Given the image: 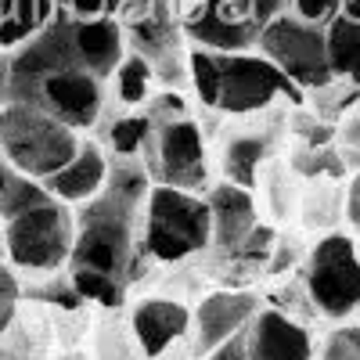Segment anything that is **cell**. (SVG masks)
<instances>
[{
	"label": "cell",
	"mask_w": 360,
	"mask_h": 360,
	"mask_svg": "<svg viewBox=\"0 0 360 360\" xmlns=\"http://www.w3.org/2000/svg\"><path fill=\"white\" fill-rule=\"evenodd\" d=\"M328 58L339 79L360 83V0H342L335 18L324 25Z\"/></svg>",
	"instance_id": "16"
},
{
	"label": "cell",
	"mask_w": 360,
	"mask_h": 360,
	"mask_svg": "<svg viewBox=\"0 0 360 360\" xmlns=\"http://www.w3.org/2000/svg\"><path fill=\"white\" fill-rule=\"evenodd\" d=\"M54 15V0H0V51L29 40Z\"/></svg>",
	"instance_id": "17"
},
{
	"label": "cell",
	"mask_w": 360,
	"mask_h": 360,
	"mask_svg": "<svg viewBox=\"0 0 360 360\" xmlns=\"http://www.w3.org/2000/svg\"><path fill=\"white\" fill-rule=\"evenodd\" d=\"M259 307L263 299L249 288H213L209 295H202L198 307L191 310V332H188L191 353L205 360L217 346L242 335Z\"/></svg>",
	"instance_id": "11"
},
{
	"label": "cell",
	"mask_w": 360,
	"mask_h": 360,
	"mask_svg": "<svg viewBox=\"0 0 360 360\" xmlns=\"http://www.w3.org/2000/svg\"><path fill=\"white\" fill-rule=\"evenodd\" d=\"M108 169H112V155H108V148L94 137H83L79 148H76V155L44 180V188L58 198V202H65V205H83L90 198H98L101 188L108 184Z\"/></svg>",
	"instance_id": "15"
},
{
	"label": "cell",
	"mask_w": 360,
	"mask_h": 360,
	"mask_svg": "<svg viewBox=\"0 0 360 360\" xmlns=\"http://www.w3.org/2000/svg\"><path fill=\"white\" fill-rule=\"evenodd\" d=\"M144 112H148V137L137 159L148 180L205 195L213 184V155H209L202 123L184 101V90H155Z\"/></svg>",
	"instance_id": "4"
},
{
	"label": "cell",
	"mask_w": 360,
	"mask_h": 360,
	"mask_svg": "<svg viewBox=\"0 0 360 360\" xmlns=\"http://www.w3.org/2000/svg\"><path fill=\"white\" fill-rule=\"evenodd\" d=\"M0 162H4V159H0Z\"/></svg>",
	"instance_id": "28"
},
{
	"label": "cell",
	"mask_w": 360,
	"mask_h": 360,
	"mask_svg": "<svg viewBox=\"0 0 360 360\" xmlns=\"http://www.w3.org/2000/svg\"><path fill=\"white\" fill-rule=\"evenodd\" d=\"M79 134L40 108L0 105V159L18 173L47 180L58 173L79 148Z\"/></svg>",
	"instance_id": "8"
},
{
	"label": "cell",
	"mask_w": 360,
	"mask_h": 360,
	"mask_svg": "<svg viewBox=\"0 0 360 360\" xmlns=\"http://www.w3.org/2000/svg\"><path fill=\"white\" fill-rule=\"evenodd\" d=\"M54 360H90V356H83V353H58Z\"/></svg>",
	"instance_id": "26"
},
{
	"label": "cell",
	"mask_w": 360,
	"mask_h": 360,
	"mask_svg": "<svg viewBox=\"0 0 360 360\" xmlns=\"http://www.w3.org/2000/svg\"><path fill=\"white\" fill-rule=\"evenodd\" d=\"M0 105L40 108L76 134L101 127L108 83L83 62L72 15L54 8V15L29 40L0 51Z\"/></svg>",
	"instance_id": "2"
},
{
	"label": "cell",
	"mask_w": 360,
	"mask_h": 360,
	"mask_svg": "<svg viewBox=\"0 0 360 360\" xmlns=\"http://www.w3.org/2000/svg\"><path fill=\"white\" fill-rule=\"evenodd\" d=\"M141 234L148 259L159 266H173L205 252L213 242V213L205 195L152 184L144 198Z\"/></svg>",
	"instance_id": "5"
},
{
	"label": "cell",
	"mask_w": 360,
	"mask_h": 360,
	"mask_svg": "<svg viewBox=\"0 0 360 360\" xmlns=\"http://www.w3.org/2000/svg\"><path fill=\"white\" fill-rule=\"evenodd\" d=\"M205 202H209V213H213V242H209V249H217L227 259H252V263L270 259L274 234L259 224L256 198L249 188H238L231 180H213L205 191Z\"/></svg>",
	"instance_id": "10"
},
{
	"label": "cell",
	"mask_w": 360,
	"mask_h": 360,
	"mask_svg": "<svg viewBox=\"0 0 360 360\" xmlns=\"http://www.w3.org/2000/svg\"><path fill=\"white\" fill-rule=\"evenodd\" d=\"M205 360H252V356H249V349H245V339L234 335V339H227L224 346H217Z\"/></svg>",
	"instance_id": "24"
},
{
	"label": "cell",
	"mask_w": 360,
	"mask_h": 360,
	"mask_svg": "<svg viewBox=\"0 0 360 360\" xmlns=\"http://www.w3.org/2000/svg\"><path fill=\"white\" fill-rule=\"evenodd\" d=\"M307 299L324 321H353L360 317V242L353 231H324L303 259Z\"/></svg>",
	"instance_id": "6"
},
{
	"label": "cell",
	"mask_w": 360,
	"mask_h": 360,
	"mask_svg": "<svg viewBox=\"0 0 360 360\" xmlns=\"http://www.w3.org/2000/svg\"><path fill=\"white\" fill-rule=\"evenodd\" d=\"M0 259L8 263V256H4V224H0Z\"/></svg>",
	"instance_id": "27"
},
{
	"label": "cell",
	"mask_w": 360,
	"mask_h": 360,
	"mask_svg": "<svg viewBox=\"0 0 360 360\" xmlns=\"http://www.w3.org/2000/svg\"><path fill=\"white\" fill-rule=\"evenodd\" d=\"M127 324H130V335H134L141 356L144 360H159L173 346L188 342L191 310H188V303L169 299V295H144V299L134 303Z\"/></svg>",
	"instance_id": "12"
},
{
	"label": "cell",
	"mask_w": 360,
	"mask_h": 360,
	"mask_svg": "<svg viewBox=\"0 0 360 360\" xmlns=\"http://www.w3.org/2000/svg\"><path fill=\"white\" fill-rule=\"evenodd\" d=\"M76 242V209L44 195L22 213L4 220V256L11 266L29 274H58L65 270Z\"/></svg>",
	"instance_id": "7"
},
{
	"label": "cell",
	"mask_w": 360,
	"mask_h": 360,
	"mask_svg": "<svg viewBox=\"0 0 360 360\" xmlns=\"http://www.w3.org/2000/svg\"><path fill=\"white\" fill-rule=\"evenodd\" d=\"M108 86L115 90V101L123 105V112L144 108L148 101H152V94L159 90L152 65H148L141 54H134V51H127V58L119 62V69H115V76H112Z\"/></svg>",
	"instance_id": "18"
},
{
	"label": "cell",
	"mask_w": 360,
	"mask_h": 360,
	"mask_svg": "<svg viewBox=\"0 0 360 360\" xmlns=\"http://www.w3.org/2000/svg\"><path fill=\"white\" fill-rule=\"evenodd\" d=\"M332 144H335L339 159L346 162V169H360V101L335 123Z\"/></svg>",
	"instance_id": "20"
},
{
	"label": "cell",
	"mask_w": 360,
	"mask_h": 360,
	"mask_svg": "<svg viewBox=\"0 0 360 360\" xmlns=\"http://www.w3.org/2000/svg\"><path fill=\"white\" fill-rule=\"evenodd\" d=\"M134 4H141V0H112V15H115V18H123Z\"/></svg>",
	"instance_id": "25"
},
{
	"label": "cell",
	"mask_w": 360,
	"mask_h": 360,
	"mask_svg": "<svg viewBox=\"0 0 360 360\" xmlns=\"http://www.w3.org/2000/svg\"><path fill=\"white\" fill-rule=\"evenodd\" d=\"M342 220L353 234H360V169L349 173V184L342 188Z\"/></svg>",
	"instance_id": "23"
},
{
	"label": "cell",
	"mask_w": 360,
	"mask_h": 360,
	"mask_svg": "<svg viewBox=\"0 0 360 360\" xmlns=\"http://www.w3.org/2000/svg\"><path fill=\"white\" fill-rule=\"evenodd\" d=\"M342 0H288V11L299 15L303 22H314V25H328L335 18Z\"/></svg>",
	"instance_id": "22"
},
{
	"label": "cell",
	"mask_w": 360,
	"mask_h": 360,
	"mask_svg": "<svg viewBox=\"0 0 360 360\" xmlns=\"http://www.w3.org/2000/svg\"><path fill=\"white\" fill-rule=\"evenodd\" d=\"M22 310V285L18 274L11 270V263L0 259V332L15 321V314Z\"/></svg>",
	"instance_id": "21"
},
{
	"label": "cell",
	"mask_w": 360,
	"mask_h": 360,
	"mask_svg": "<svg viewBox=\"0 0 360 360\" xmlns=\"http://www.w3.org/2000/svg\"><path fill=\"white\" fill-rule=\"evenodd\" d=\"M252 360H314V332L278 307H259L249 328L242 332Z\"/></svg>",
	"instance_id": "13"
},
{
	"label": "cell",
	"mask_w": 360,
	"mask_h": 360,
	"mask_svg": "<svg viewBox=\"0 0 360 360\" xmlns=\"http://www.w3.org/2000/svg\"><path fill=\"white\" fill-rule=\"evenodd\" d=\"M314 360H360V321H339L317 339Z\"/></svg>",
	"instance_id": "19"
},
{
	"label": "cell",
	"mask_w": 360,
	"mask_h": 360,
	"mask_svg": "<svg viewBox=\"0 0 360 360\" xmlns=\"http://www.w3.org/2000/svg\"><path fill=\"white\" fill-rule=\"evenodd\" d=\"M188 86L205 112H217L227 119L263 115L285 101L292 105L307 101L303 90L259 51L188 47Z\"/></svg>",
	"instance_id": "3"
},
{
	"label": "cell",
	"mask_w": 360,
	"mask_h": 360,
	"mask_svg": "<svg viewBox=\"0 0 360 360\" xmlns=\"http://www.w3.org/2000/svg\"><path fill=\"white\" fill-rule=\"evenodd\" d=\"M263 115H245L249 127H238V130L224 134V141L217 144L220 180H231V184L249 188V191L259 184V173L270 162L274 144H278V130L274 127H259Z\"/></svg>",
	"instance_id": "14"
},
{
	"label": "cell",
	"mask_w": 360,
	"mask_h": 360,
	"mask_svg": "<svg viewBox=\"0 0 360 360\" xmlns=\"http://www.w3.org/2000/svg\"><path fill=\"white\" fill-rule=\"evenodd\" d=\"M148 180L141 159H115L108 169V184L98 198L76 205V242L65 263L72 288L83 295V303L98 307H123L127 292L152 263L144 252V198Z\"/></svg>",
	"instance_id": "1"
},
{
	"label": "cell",
	"mask_w": 360,
	"mask_h": 360,
	"mask_svg": "<svg viewBox=\"0 0 360 360\" xmlns=\"http://www.w3.org/2000/svg\"><path fill=\"white\" fill-rule=\"evenodd\" d=\"M256 51L263 58H270V62H274L299 90H303V98L310 94V90H317V86L335 79L332 58H328V33H324V25L303 22L299 15H292L288 8L259 29Z\"/></svg>",
	"instance_id": "9"
}]
</instances>
